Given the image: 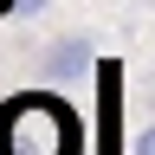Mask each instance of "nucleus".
Masks as SVG:
<instances>
[{
    "label": "nucleus",
    "instance_id": "nucleus-1",
    "mask_svg": "<svg viewBox=\"0 0 155 155\" xmlns=\"http://www.w3.org/2000/svg\"><path fill=\"white\" fill-rule=\"evenodd\" d=\"M0 155H84V116L58 91H19L0 104Z\"/></svg>",
    "mask_w": 155,
    "mask_h": 155
},
{
    "label": "nucleus",
    "instance_id": "nucleus-2",
    "mask_svg": "<svg viewBox=\"0 0 155 155\" xmlns=\"http://www.w3.org/2000/svg\"><path fill=\"white\" fill-rule=\"evenodd\" d=\"M104 58H97V39L91 32H65L52 39L45 52H39V84H78L84 71H97Z\"/></svg>",
    "mask_w": 155,
    "mask_h": 155
},
{
    "label": "nucleus",
    "instance_id": "nucleus-3",
    "mask_svg": "<svg viewBox=\"0 0 155 155\" xmlns=\"http://www.w3.org/2000/svg\"><path fill=\"white\" fill-rule=\"evenodd\" d=\"M97 129H104V155H116L123 142V65L116 58L97 65Z\"/></svg>",
    "mask_w": 155,
    "mask_h": 155
},
{
    "label": "nucleus",
    "instance_id": "nucleus-4",
    "mask_svg": "<svg viewBox=\"0 0 155 155\" xmlns=\"http://www.w3.org/2000/svg\"><path fill=\"white\" fill-rule=\"evenodd\" d=\"M129 155H155V123H149L142 136H136V149H129Z\"/></svg>",
    "mask_w": 155,
    "mask_h": 155
},
{
    "label": "nucleus",
    "instance_id": "nucleus-5",
    "mask_svg": "<svg viewBox=\"0 0 155 155\" xmlns=\"http://www.w3.org/2000/svg\"><path fill=\"white\" fill-rule=\"evenodd\" d=\"M39 7H45V0H19V13H39Z\"/></svg>",
    "mask_w": 155,
    "mask_h": 155
}]
</instances>
